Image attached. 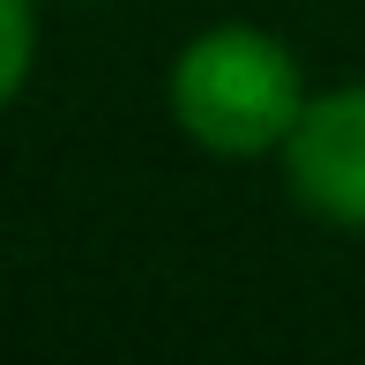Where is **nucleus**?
<instances>
[{
    "label": "nucleus",
    "mask_w": 365,
    "mask_h": 365,
    "mask_svg": "<svg viewBox=\"0 0 365 365\" xmlns=\"http://www.w3.org/2000/svg\"><path fill=\"white\" fill-rule=\"evenodd\" d=\"M306 112V75L284 38L254 23H217L172 60V120L209 157H276Z\"/></svg>",
    "instance_id": "nucleus-1"
},
{
    "label": "nucleus",
    "mask_w": 365,
    "mask_h": 365,
    "mask_svg": "<svg viewBox=\"0 0 365 365\" xmlns=\"http://www.w3.org/2000/svg\"><path fill=\"white\" fill-rule=\"evenodd\" d=\"M30 68H38V8L30 0H0V112L23 97Z\"/></svg>",
    "instance_id": "nucleus-3"
},
{
    "label": "nucleus",
    "mask_w": 365,
    "mask_h": 365,
    "mask_svg": "<svg viewBox=\"0 0 365 365\" xmlns=\"http://www.w3.org/2000/svg\"><path fill=\"white\" fill-rule=\"evenodd\" d=\"M284 172L313 217L365 231V82L306 97V112L284 142Z\"/></svg>",
    "instance_id": "nucleus-2"
}]
</instances>
